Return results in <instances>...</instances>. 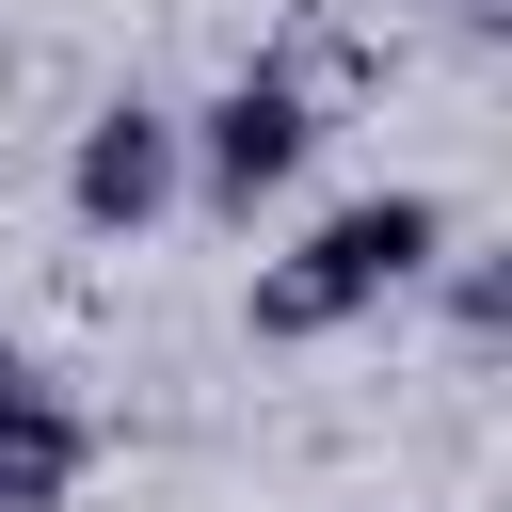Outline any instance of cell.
<instances>
[{"instance_id": "6da1fadb", "label": "cell", "mask_w": 512, "mask_h": 512, "mask_svg": "<svg viewBox=\"0 0 512 512\" xmlns=\"http://www.w3.org/2000/svg\"><path fill=\"white\" fill-rule=\"evenodd\" d=\"M448 240H464V208H448V192H416V176H400V192H336V208H320L288 256H256L240 336H256V352H320V336L384 320V304H400V288H416Z\"/></svg>"}, {"instance_id": "277c9868", "label": "cell", "mask_w": 512, "mask_h": 512, "mask_svg": "<svg viewBox=\"0 0 512 512\" xmlns=\"http://www.w3.org/2000/svg\"><path fill=\"white\" fill-rule=\"evenodd\" d=\"M80 480H96V416H80V400L0 416V512H64Z\"/></svg>"}, {"instance_id": "8992f818", "label": "cell", "mask_w": 512, "mask_h": 512, "mask_svg": "<svg viewBox=\"0 0 512 512\" xmlns=\"http://www.w3.org/2000/svg\"><path fill=\"white\" fill-rule=\"evenodd\" d=\"M32 400H64V384H48V368H32L16 336H0V416H32Z\"/></svg>"}, {"instance_id": "3957f363", "label": "cell", "mask_w": 512, "mask_h": 512, "mask_svg": "<svg viewBox=\"0 0 512 512\" xmlns=\"http://www.w3.org/2000/svg\"><path fill=\"white\" fill-rule=\"evenodd\" d=\"M64 224H80V240L176 224V112H160V96H96V112L64 128Z\"/></svg>"}, {"instance_id": "5b68a950", "label": "cell", "mask_w": 512, "mask_h": 512, "mask_svg": "<svg viewBox=\"0 0 512 512\" xmlns=\"http://www.w3.org/2000/svg\"><path fill=\"white\" fill-rule=\"evenodd\" d=\"M432 272H448V320H464V352H496V336H512V256H464V240H448Z\"/></svg>"}, {"instance_id": "7a4b0ae2", "label": "cell", "mask_w": 512, "mask_h": 512, "mask_svg": "<svg viewBox=\"0 0 512 512\" xmlns=\"http://www.w3.org/2000/svg\"><path fill=\"white\" fill-rule=\"evenodd\" d=\"M304 160H320V96L288 64H240L208 112H176V208H208V224H256Z\"/></svg>"}]
</instances>
